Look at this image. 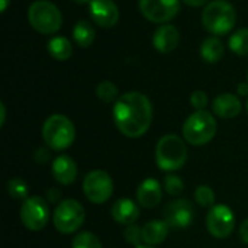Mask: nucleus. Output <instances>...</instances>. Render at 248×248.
<instances>
[{
	"label": "nucleus",
	"instance_id": "obj_1",
	"mask_svg": "<svg viewBox=\"0 0 248 248\" xmlns=\"http://www.w3.org/2000/svg\"><path fill=\"white\" fill-rule=\"evenodd\" d=\"M113 122L118 131L128 138L142 137L153 122V105L140 92H128L113 105Z\"/></svg>",
	"mask_w": 248,
	"mask_h": 248
},
{
	"label": "nucleus",
	"instance_id": "obj_2",
	"mask_svg": "<svg viewBox=\"0 0 248 248\" xmlns=\"http://www.w3.org/2000/svg\"><path fill=\"white\" fill-rule=\"evenodd\" d=\"M187 160V148L185 141L173 134L160 138L155 147V163L163 171L180 170Z\"/></svg>",
	"mask_w": 248,
	"mask_h": 248
},
{
	"label": "nucleus",
	"instance_id": "obj_3",
	"mask_svg": "<svg viewBox=\"0 0 248 248\" xmlns=\"http://www.w3.org/2000/svg\"><path fill=\"white\" fill-rule=\"evenodd\" d=\"M235 9L227 0L209 1L202 12V23L205 29L214 35H227L235 25Z\"/></svg>",
	"mask_w": 248,
	"mask_h": 248
},
{
	"label": "nucleus",
	"instance_id": "obj_4",
	"mask_svg": "<svg viewBox=\"0 0 248 248\" xmlns=\"http://www.w3.org/2000/svg\"><path fill=\"white\" fill-rule=\"evenodd\" d=\"M42 138L46 147L55 151H62L76 140V128L64 115H51L42 125Z\"/></svg>",
	"mask_w": 248,
	"mask_h": 248
},
{
	"label": "nucleus",
	"instance_id": "obj_5",
	"mask_svg": "<svg viewBox=\"0 0 248 248\" xmlns=\"http://www.w3.org/2000/svg\"><path fill=\"white\" fill-rule=\"evenodd\" d=\"M218 124L208 110H196L183 124V138L192 145H205L211 142L217 134Z\"/></svg>",
	"mask_w": 248,
	"mask_h": 248
},
{
	"label": "nucleus",
	"instance_id": "obj_6",
	"mask_svg": "<svg viewBox=\"0 0 248 248\" xmlns=\"http://www.w3.org/2000/svg\"><path fill=\"white\" fill-rule=\"evenodd\" d=\"M28 19L31 26L42 35L55 33L62 25V16L58 7L48 0H36L29 6Z\"/></svg>",
	"mask_w": 248,
	"mask_h": 248
},
{
	"label": "nucleus",
	"instance_id": "obj_7",
	"mask_svg": "<svg viewBox=\"0 0 248 248\" xmlns=\"http://www.w3.org/2000/svg\"><path fill=\"white\" fill-rule=\"evenodd\" d=\"M86 218L83 205L76 199H65L54 211V227L61 234H73L80 230Z\"/></svg>",
	"mask_w": 248,
	"mask_h": 248
},
{
	"label": "nucleus",
	"instance_id": "obj_8",
	"mask_svg": "<svg viewBox=\"0 0 248 248\" xmlns=\"http://www.w3.org/2000/svg\"><path fill=\"white\" fill-rule=\"evenodd\" d=\"M83 192L92 203L102 205L108 202L113 193V180L106 171L93 170L84 177Z\"/></svg>",
	"mask_w": 248,
	"mask_h": 248
},
{
	"label": "nucleus",
	"instance_id": "obj_9",
	"mask_svg": "<svg viewBox=\"0 0 248 248\" xmlns=\"http://www.w3.org/2000/svg\"><path fill=\"white\" fill-rule=\"evenodd\" d=\"M49 219V208L41 196H32L23 201L20 206V221L29 231H41Z\"/></svg>",
	"mask_w": 248,
	"mask_h": 248
},
{
	"label": "nucleus",
	"instance_id": "obj_10",
	"mask_svg": "<svg viewBox=\"0 0 248 248\" xmlns=\"http://www.w3.org/2000/svg\"><path fill=\"white\" fill-rule=\"evenodd\" d=\"M235 227V217L230 206L215 205L206 215V228L214 238H228Z\"/></svg>",
	"mask_w": 248,
	"mask_h": 248
},
{
	"label": "nucleus",
	"instance_id": "obj_11",
	"mask_svg": "<svg viewBox=\"0 0 248 248\" xmlns=\"http://www.w3.org/2000/svg\"><path fill=\"white\" fill-rule=\"evenodd\" d=\"M140 10L150 22L166 23L179 13L180 0H140Z\"/></svg>",
	"mask_w": 248,
	"mask_h": 248
},
{
	"label": "nucleus",
	"instance_id": "obj_12",
	"mask_svg": "<svg viewBox=\"0 0 248 248\" xmlns=\"http://www.w3.org/2000/svg\"><path fill=\"white\" fill-rule=\"evenodd\" d=\"M193 218H195L193 206L186 199L173 201L167 203L164 208V221L171 228H177V230L187 228L192 225Z\"/></svg>",
	"mask_w": 248,
	"mask_h": 248
},
{
	"label": "nucleus",
	"instance_id": "obj_13",
	"mask_svg": "<svg viewBox=\"0 0 248 248\" xmlns=\"http://www.w3.org/2000/svg\"><path fill=\"white\" fill-rule=\"evenodd\" d=\"M90 16L99 26L112 28L119 19V10L112 0H92Z\"/></svg>",
	"mask_w": 248,
	"mask_h": 248
},
{
	"label": "nucleus",
	"instance_id": "obj_14",
	"mask_svg": "<svg viewBox=\"0 0 248 248\" xmlns=\"http://www.w3.org/2000/svg\"><path fill=\"white\" fill-rule=\"evenodd\" d=\"M163 199V186L158 180L148 177L137 189V202L145 209L155 208Z\"/></svg>",
	"mask_w": 248,
	"mask_h": 248
},
{
	"label": "nucleus",
	"instance_id": "obj_15",
	"mask_svg": "<svg viewBox=\"0 0 248 248\" xmlns=\"http://www.w3.org/2000/svg\"><path fill=\"white\" fill-rule=\"evenodd\" d=\"M77 173H78L77 164L70 155L62 154V155H58L57 158H54L52 176L60 185L68 186V185L74 183L77 179Z\"/></svg>",
	"mask_w": 248,
	"mask_h": 248
},
{
	"label": "nucleus",
	"instance_id": "obj_16",
	"mask_svg": "<svg viewBox=\"0 0 248 248\" xmlns=\"http://www.w3.org/2000/svg\"><path fill=\"white\" fill-rule=\"evenodd\" d=\"M179 41H180V33L177 28L173 25H161L153 36L154 48L163 54H169L174 51L179 45Z\"/></svg>",
	"mask_w": 248,
	"mask_h": 248
},
{
	"label": "nucleus",
	"instance_id": "obj_17",
	"mask_svg": "<svg viewBox=\"0 0 248 248\" xmlns=\"http://www.w3.org/2000/svg\"><path fill=\"white\" fill-rule=\"evenodd\" d=\"M110 214H112V218L118 224L131 225V224H135L137 219L140 218V206L134 201L128 198H122V199H118L112 205Z\"/></svg>",
	"mask_w": 248,
	"mask_h": 248
},
{
	"label": "nucleus",
	"instance_id": "obj_18",
	"mask_svg": "<svg viewBox=\"0 0 248 248\" xmlns=\"http://www.w3.org/2000/svg\"><path fill=\"white\" fill-rule=\"evenodd\" d=\"M212 109H214V113L218 115L219 118L231 119V118H235L240 115L243 105H241V100L235 94L222 93L215 97V100L212 103Z\"/></svg>",
	"mask_w": 248,
	"mask_h": 248
},
{
	"label": "nucleus",
	"instance_id": "obj_19",
	"mask_svg": "<svg viewBox=\"0 0 248 248\" xmlns=\"http://www.w3.org/2000/svg\"><path fill=\"white\" fill-rule=\"evenodd\" d=\"M169 235V225L166 221L154 219L142 227V241L147 246H158Z\"/></svg>",
	"mask_w": 248,
	"mask_h": 248
},
{
	"label": "nucleus",
	"instance_id": "obj_20",
	"mask_svg": "<svg viewBox=\"0 0 248 248\" xmlns=\"http://www.w3.org/2000/svg\"><path fill=\"white\" fill-rule=\"evenodd\" d=\"M224 54H225L224 44L217 36L206 38L201 45V57L206 62H211V64L218 62L224 57Z\"/></svg>",
	"mask_w": 248,
	"mask_h": 248
},
{
	"label": "nucleus",
	"instance_id": "obj_21",
	"mask_svg": "<svg viewBox=\"0 0 248 248\" xmlns=\"http://www.w3.org/2000/svg\"><path fill=\"white\" fill-rule=\"evenodd\" d=\"M48 52L54 60L58 61H65L71 57L73 54V46L70 41L64 36H55L48 42Z\"/></svg>",
	"mask_w": 248,
	"mask_h": 248
},
{
	"label": "nucleus",
	"instance_id": "obj_22",
	"mask_svg": "<svg viewBox=\"0 0 248 248\" xmlns=\"http://www.w3.org/2000/svg\"><path fill=\"white\" fill-rule=\"evenodd\" d=\"M73 38L80 46H90L94 41V29L89 20H80L73 29Z\"/></svg>",
	"mask_w": 248,
	"mask_h": 248
},
{
	"label": "nucleus",
	"instance_id": "obj_23",
	"mask_svg": "<svg viewBox=\"0 0 248 248\" xmlns=\"http://www.w3.org/2000/svg\"><path fill=\"white\" fill-rule=\"evenodd\" d=\"M230 48L240 57H248V28L234 32L228 41Z\"/></svg>",
	"mask_w": 248,
	"mask_h": 248
},
{
	"label": "nucleus",
	"instance_id": "obj_24",
	"mask_svg": "<svg viewBox=\"0 0 248 248\" xmlns=\"http://www.w3.org/2000/svg\"><path fill=\"white\" fill-rule=\"evenodd\" d=\"M71 248H102V243L93 232L84 231L73 238Z\"/></svg>",
	"mask_w": 248,
	"mask_h": 248
},
{
	"label": "nucleus",
	"instance_id": "obj_25",
	"mask_svg": "<svg viewBox=\"0 0 248 248\" xmlns=\"http://www.w3.org/2000/svg\"><path fill=\"white\" fill-rule=\"evenodd\" d=\"M96 94L97 97L105 102V103H112L115 100H118V87L112 83V81H102L99 83V86L96 87Z\"/></svg>",
	"mask_w": 248,
	"mask_h": 248
},
{
	"label": "nucleus",
	"instance_id": "obj_26",
	"mask_svg": "<svg viewBox=\"0 0 248 248\" xmlns=\"http://www.w3.org/2000/svg\"><path fill=\"white\" fill-rule=\"evenodd\" d=\"M7 192L15 199H28V185L20 177H13L7 182Z\"/></svg>",
	"mask_w": 248,
	"mask_h": 248
},
{
	"label": "nucleus",
	"instance_id": "obj_27",
	"mask_svg": "<svg viewBox=\"0 0 248 248\" xmlns=\"http://www.w3.org/2000/svg\"><path fill=\"white\" fill-rule=\"evenodd\" d=\"M195 201L202 208L214 206V203H215V193H214V190L209 186H199L195 190Z\"/></svg>",
	"mask_w": 248,
	"mask_h": 248
},
{
	"label": "nucleus",
	"instance_id": "obj_28",
	"mask_svg": "<svg viewBox=\"0 0 248 248\" xmlns=\"http://www.w3.org/2000/svg\"><path fill=\"white\" fill-rule=\"evenodd\" d=\"M185 185L183 180L176 176V174H167L164 177V190L170 195V196H179L183 193Z\"/></svg>",
	"mask_w": 248,
	"mask_h": 248
},
{
	"label": "nucleus",
	"instance_id": "obj_29",
	"mask_svg": "<svg viewBox=\"0 0 248 248\" xmlns=\"http://www.w3.org/2000/svg\"><path fill=\"white\" fill-rule=\"evenodd\" d=\"M124 237H125L126 243L138 247V246H141L140 243L142 241V228H140L137 224L126 225L125 230H124Z\"/></svg>",
	"mask_w": 248,
	"mask_h": 248
},
{
	"label": "nucleus",
	"instance_id": "obj_30",
	"mask_svg": "<svg viewBox=\"0 0 248 248\" xmlns=\"http://www.w3.org/2000/svg\"><path fill=\"white\" fill-rule=\"evenodd\" d=\"M190 103L196 110H205V108L208 106V94L202 90H196L190 96Z\"/></svg>",
	"mask_w": 248,
	"mask_h": 248
},
{
	"label": "nucleus",
	"instance_id": "obj_31",
	"mask_svg": "<svg viewBox=\"0 0 248 248\" xmlns=\"http://www.w3.org/2000/svg\"><path fill=\"white\" fill-rule=\"evenodd\" d=\"M49 151L45 148V147H41V148H38L36 151H35V155H33V158H35V161L38 163V164H45V163H48L49 161Z\"/></svg>",
	"mask_w": 248,
	"mask_h": 248
},
{
	"label": "nucleus",
	"instance_id": "obj_32",
	"mask_svg": "<svg viewBox=\"0 0 248 248\" xmlns=\"http://www.w3.org/2000/svg\"><path fill=\"white\" fill-rule=\"evenodd\" d=\"M240 238L243 243L248 244V219H246L240 227Z\"/></svg>",
	"mask_w": 248,
	"mask_h": 248
},
{
	"label": "nucleus",
	"instance_id": "obj_33",
	"mask_svg": "<svg viewBox=\"0 0 248 248\" xmlns=\"http://www.w3.org/2000/svg\"><path fill=\"white\" fill-rule=\"evenodd\" d=\"M46 199H48L49 202H57V201L60 199V192L55 190V189H49L48 193H46Z\"/></svg>",
	"mask_w": 248,
	"mask_h": 248
},
{
	"label": "nucleus",
	"instance_id": "obj_34",
	"mask_svg": "<svg viewBox=\"0 0 248 248\" xmlns=\"http://www.w3.org/2000/svg\"><path fill=\"white\" fill-rule=\"evenodd\" d=\"M187 6H190V7H199V6H203V4H206L209 0H183Z\"/></svg>",
	"mask_w": 248,
	"mask_h": 248
},
{
	"label": "nucleus",
	"instance_id": "obj_35",
	"mask_svg": "<svg viewBox=\"0 0 248 248\" xmlns=\"http://www.w3.org/2000/svg\"><path fill=\"white\" fill-rule=\"evenodd\" d=\"M238 94H240V96H247L248 83H240V84H238Z\"/></svg>",
	"mask_w": 248,
	"mask_h": 248
},
{
	"label": "nucleus",
	"instance_id": "obj_36",
	"mask_svg": "<svg viewBox=\"0 0 248 248\" xmlns=\"http://www.w3.org/2000/svg\"><path fill=\"white\" fill-rule=\"evenodd\" d=\"M0 110H1V121H0V125L4 124V119H6V109H4V105L0 103Z\"/></svg>",
	"mask_w": 248,
	"mask_h": 248
},
{
	"label": "nucleus",
	"instance_id": "obj_37",
	"mask_svg": "<svg viewBox=\"0 0 248 248\" xmlns=\"http://www.w3.org/2000/svg\"><path fill=\"white\" fill-rule=\"evenodd\" d=\"M10 0H1V12H4L7 9V4H9Z\"/></svg>",
	"mask_w": 248,
	"mask_h": 248
},
{
	"label": "nucleus",
	"instance_id": "obj_38",
	"mask_svg": "<svg viewBox=\"0 0 248 248\" xmlns=\"http://www.w3.org/2000/svg\"><path fill=\"white\" fill-rule=\"evenodd\" d=\"M73 1H76V3H78V4H86V3H89V4H90V1H92V0H73Z\"/></svg>",
	"mask_w": 248,
	"mask_h": 248
},
{
	"label": "nucleus",
	"instance_id": "obj_39",
	"mask_svg": "<svg viewBox=\"0 0 248 248\" xmlns=\"http://www.w3.org/2000/svg\"><path fill=\"white\" fill-rule=\"evenodd\" d=\"M135 248H155V247H154V246H147V244H145V246H138V247H135Z\"/></svg>",
	"mask_w": 248,
	"mask_h": 248
},
{
	"label": "nucleus",
	"instance_id": "obj_40",
	"mask_svg": "<svg viewBox=\"0 0 248 248\" xmlns=\"http://www.w3.org/2000/svg\"><path fill=\"white\" fill-rule=\"evenodd\" d=\"M247 112H248V102H247Z\"/></svg>",
	"mask_w": 248,
	"mask_h": 248
}]
</instances>
